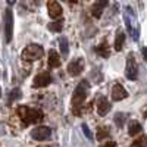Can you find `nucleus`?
Returning <instances> with one entry per match:
<instances>
[{"mask_svg":"<svg viewBox=\"0 0 147 147\" xmlns=\"http://www.w3.org/2000/svg\"><path fill=\"white\" fill-rule=\"evenodd\" d=\"M88 90H90V84H88L87 80L80 81L78 85L75 87V90H74L71 103H72V112L75 115H80V109L82 107V103L85 102V99H87Z\"/></svg>","mask_w":147,"mask_h":147,"instance_id":"1","label":"nucleus"},{"mask_svg":"<svg viewBox=\"0 0 147 147\" xmlns=\"http://www.w3.org/2000/svg\"><path fill=\"white\" fill-rule=\"evenodd\" d=\"M18 113L24 122V125H31V124H40L44 119V115L41 110L38 109H32L28 106H21L18 109Z\"/></svg>","mask_w":147,"mask_h":147,"instance_id":"2","label":"nucleus"},{"mask_svg":"<svg viewBox=\"0 0 147 147\" xmlns=\"http://www.w3.org/2000/svg\"><path fill=\"white\" fill-rule=\"evenodd\" d=\"M44 55V49L40 44H30L24 49L22 52V59L27 60V62H34V60L41 59Z\"/></svg>","mask_w":147,"mask_h":147,"instance_id":"3","label":"nucleus"},{"mask_svg":"<svg viewBox=\"0 0 147 147\" xmlns=\"http://www.w3.org/2000/svg\"><path fill=\"white\" fill-rule=\"evenodd\" d=\"M125 75L128 80L131 81H136L138 78V66H137V62H136V57H134L132 53L128 55L127 57V66H125Z\"/></svg>","mask_w":147,"mask_h":147,"instance_id":"4","label":"nucleus"},{"mask_svg":"<svg viewBox=\"0 0 147 147\" xmlns=\"http://www.w3.org/2000/svg\"><path fill=\"white\" fill-rule=\"evenodd\" d=\"M12 34H13V13H12V9L7 7L5 10V37H6V43L12 41Z\"/></svg>","mask_w":147,"mask_h":147,"instance_id":"5","label":"nucleus"},{"mask_svg":"<svg viewBox=\"0 0 147 147\" xmlns=\"http://www.w3.org/2000/svg\"><path fill=\"white\" fill-rule=\"evenodd\" d=\"M50 82H52V75H50V72L43 71V72L38 74V75H35L32 87H34V88H43V87H47V85L50 84Z\"/></svg>","mask_w":147,"mask_h":147,"instance_id":"6","label":"nucleus"},{"mask_svg":"<svg viewBox=\"0 0 147 147\" xmlns=\"http://www.w3.org/2000/svg\"><path fill=\"white\" fill-rule=\"evenodd\" d=\"M50 136H52V129L49 128V127H35L31 131V137L35 141H44Z\"/></svg>","mask_w":147,"mask_h":147,"instance_id":"7","label":"nucleus"},{"mask_svg":"<svg viewBox=\"0 0 147 147\" xmlns=\"http://www.w3.org/2000/svg\"><path fill=\"white\" fill-rule=\"evenodd\" d=\"M84 59L82 57H75L74 60H71L68 65V74L71 77H77L81 74V71L84 69Z\"/></svg>","mask_w":147,"mask_h":147,"instance_id":"8","label":"nucleus"},{"mask_svg":"<svg viewBox=\"0 0 147 147\" xmlns=\"http://www.w3.org/2000/svg\"><path fill=\"white\" fill-rule=\"evenodd\" d=\"M47 12L52 19H57L62 16V6L57 0H47Z\"/></svg>","mask_w":147,"mask_h":147,"instance_id":"9","label":"nucleus"},{"mask_svg":"<svg viewBox=\"0 0 147 147\" xmlns=\"http://www.w3.org/2000/svg\"><path fill=\"white\" fill-rule=\"evenodd\" d=\"M110 109H112V106H110V102L106 97H100V99L97 100V113L100 116H106L110 112Z\"/></svg>","mask_w":147,"mask_h":147,"instance_id":"10","label":"nucleus"},{"mask_svg":"<svg viewBox=\"0 0 147 147\" xmlns=\"http://www.w3.org/2000/svg\"><path fill=\"white\" fill-rule=\"evenodd\" d=\"M127 96H128L127 90L122 87L121 84H115L113 87H112V99L115 102H121V100L127 99Z\"/></svg>","mask_w":147,"mask_h":147,"instance_id":"11","label":"nucleus"},{"mask_svg":"<svg viewBox=\"0 0 147 147\" xmlns=\"http://www.w3.org/2000/svg\"><path fill=\"white\" fill-rule=\"evenodd\" d=\"M47 63L50 68H57L60 66V57H59V53L52 49V50H49V57H47Z\"/></svg>","mask_w":147,"mask_h":147,"instance_id":"12","label":"nucleus"},{"mask_svg":"<svg viewBox=\"0 0 147 147\" xmlns=\"http://www.w3.org/2000/svg\"><path fill=\"white\" fill-rule=\"evenodd\" d=\"M106 6H107V0H96L93 6V16L100 18Z\"/></svg>","mask_w":147,"mask_h":147,"instance_id":"13","label":"nucleus"},{"mask_svg":"<svg viewBox=\"0 0 147 147\" xmlns=\"http://www.w3.org/2000/svg\"><path fill=\"white\" fill-rule=\"evenodd\" d=\"M124 43H125V34L122 31H118L116 32V38H115V50L121 52L122 49H124Z\"/></svg>","mask_w":147,"mask_h":147,"instance_id":"14","label":"nucleus"},{"mask_svg":"<svg viewBox=\"0 0 147 147\" xmlns=\"http://www.w3.org/2000/svg\"><path fill=\"white\" fill-rule=\"evenodd\" d=\"M141 124L137 121H131L129 122V125H128V134L129 136H137V134L141 132Z\"/></svg>","mask_w":147,"mask_h":147,"instance_id":"15","label":"nucleus"},{"mask_svg":"<svg viewBox=\"0 0 147 147\" xmlns=\"http://www.w3.org/2000/svg\"><path fill=\"white\" fill-rule=\"evenodd\" d=\"M96 52L99 53L102 57H109L110 56V50H109V44L106 41H103L102 44H99L96 47Z\"/></svg>","mask_w":147,"mask_h":147,"instance_id":"16","label":"nucleus"},{"mask_svg":"<svg viewBox=\"0 0 147 147\" xmlns=\"http://www.w3.org/2000/svg\"><path fill=\"white\" fill-rule=\"evenodd\" d=\"M109 136V128L107 127H99L97 128V134H96V138L97 140H105L106 137Z\"/></svg>","mask_w":147,"mask_h":147,"instance_id":"17","label":"nucleus"},{"mask_svg":"<svg viewBox=\"0 0 147 147\" xmlns=\"http://www.w3.org/2000/svg\"><path fill=\"white\" fill-rule=\"evenodd\" d=\"M68 40H66V37H60L59 38V49H60V52H62L63 56L68 55Z\"/></svg>","mask_w":147,"mask_h":147,"instance_id":"18","label":"nucleus"},{"mask_svg":"<svg viewBox=\"0 0 147 147\" xmlns=\"http://www.w3.org/2000/svg\"><path fill=\"white\" fill-rule=\"evenodd\" d=\"M131 147H147V137L146 136H141L138 137L137 140H134Z\"/></svg>","mask_w":147,"mask_h":147,"instance_id":"19","label":"nucleus"},{"mask_svg":"<svg viewBox=\"0 0 147 147\" xmlns=\"http://www.w3.org/2000/svg\"><path fill=\"white\" fill-rule=\"evenodd\" d=\"M125 113H116L115 115V124L118 125V128H122V127H124V124H125Z\"/></svg>","mask_w":147,"mask_h":147,"instance_id":"20","label":"nucleus"},{"mask_svg":"<svg viewBox=\"0 0 147 147\" xmlns=\"http://www.w3.org/2000/svg\"><path fill=\"white\" fill-rule=\"evenodd\" d=\"M49 30H50V31H55V32H59L60 30H62V21L49 24Z\"/></svg>","mask_w":147,"mask_h":147,"instance_id":"21","label":"nucleus"},{"mask_svg":"<svg viewBox=\"0 0 147 147\" xmlns=\"http://www.w3.org/2000/svg\"><path fill=\"white\" fill-rule=\"evenodd\" d=\"M18 97H19V90H18V88H15L13 91H10V96H9V103H10V102H13L15 99H18Z\"/></svg>","mask_w":147,"mask_h":147,"instance_id":"22","label":"nucleus"},{"mask_svg":"<svg viewBox=\"0 0 147 147\" xmlns=\"http://www.w3.org/2000/svg\"><path fill=\"white\" fill-rule=\"evenodd\" d=\"M82 129H84V134L87 136L88 138H93V136H91V132H90V129H88V127L85 125V124H82Z\"/></svg>","mask_w":147,"mask_h":147,"instance_id":"23","label":"nucleus"},{"mask_svg":"<svg viewBox=\"0 0 147 147\" xmlns=\"http://www.w3.org/2000/svg\"><path fill=\"white\" fill-rule=\"evenodd\" d=\"M100 147H116V143H115V141H106V143L102 144Z\"/></svg>","mask_w":147,"mask_h":147,"instance_id":"24","label":"nucleus"},{"mask_svg":"<svg viewBox=\"0 0 147 147\" xmlns=\"http://www.w3.org/2000/svg\"><path fill=\"white\" fill-rule=\"evenodd\" d=\"M143 55H144V60H147V47H143Z\"/></svg>","mask_w":147,"mask_h":147,"instance_id":"25","label":"nucleus"},{"mask_svg":"<svg viewBox=\"0 0 147 147\" xmlns=\"http://www.w3.org/2000/svg\"><path fill=\"white\" fill-rule=\"evenodd\" d=\"M15 2H16V0H7V3H9V5H13Z\"/></svg>","mask_w":147,"mask_h":147,"instance_id":"26","label":"nucleus"},{"mask_svg":"<svg viewBox=\"0 0 147 147\" xmlns=\"http://www.w3.org/2000/svg\"><path fill=\"white\" fill-rule=\"evenodd\" d=\"M69 2H74V3H75V2H77V0H69Z\"/></svg>","mask_w":147,"mask_h":147,"instance_id":"27","label":"nucleus"},{"mask_svg":"<svg viewBox=\"0 0 147 147\" xmlns=\"http://www.w3.org/2000/svg\"><path fill=\"white\" fill-rule=\"evenodd\" d=\"M41 147H52V146H41Z\"/></svg>","mask_w":147,"mask_h":147,"instance_id":"28","label":"nucleus"}]
</instances>
